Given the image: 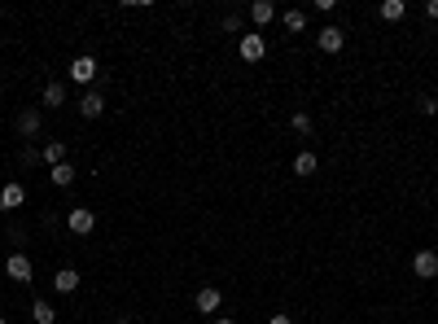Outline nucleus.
<instances>
[{"mask_svg": "<svg viewBox=\"0 0 438 324\" xmlns=\"http://www.w3.org/2000/svg\"><path fill=\"white\" fill-rule=\"evenodd\" d=\"M0 324H9V320H5V316H0Z\"/></svg>", "mask_w": 438, "mask_h": 324, "instance_id": "nucleus-27", "label": "nucleus"}, {"mask_svg": "<svg viewBox=\"0 0 438 324\" xmlns=\"http://www.w3.org/2000/svg\"><path fill=\"white\" fill-rule=\"evenodd\" d=\"M281 13H277V5H272V0H254L250 5V22H254V31L258 27H268V22H277Z\"/></svg>", "mask_w": 438, "mask_h": 324, "instance_id": "nucleus-10", "label": "nucleus"}, {"mask_svg": "<svg viewBox=\"0 0 438 324\" xmlns=\"http://www.w3.org/2000/svg\"><path fill=\"white\" fill-rule=\"evenodd\" d=\"M289 127H294L298 136H312V115H307V110H294V115H289Z\"/></svg>", "mask_w": 438, "mask_h": 324, "instance_id": "nucleus-20", "label": "nucleus"}, {"mask_svg": "<svg viewBox=\"0 0 438 324\" xmlns=\"http://www.w3.org/2000/svg\"><path fill=\"white\" fill-rule=\"evenodd\" d=\"M412 272H416L421 281H434L438 277V254L434 250H416L412 254Z\"/></svg>", "mask_w": 438, "mask_h": 324, "instance_id": "nucleus-9", "label": "nucleus"}, {"mask_svg": "<svg viewBox=\"0 0 438 324\" xmlns=\"http://www.w3.org/2000/svg\"><path fill=\"white\" fill-rule=\"evenodd\" d=\"M53 289H57V294H75V289H79V272L75 267H61L57 277H53Z\"/></svg>", "mask_w": 438, "mask_h": 324, "instance_id": "nucleus-14", "label": "nucleus"}, {"mask_svg": "<svg viewBox=\"0 0 438 324\" xmlns=\"http://www.w3.org/2000/svg\"><path fill=\"white\" fill-rule=\"evenodd\" d=\"M40 105H44V110H61V105H66V84H57V79H53V84H44Z\"/></svg>", "mask_w": 438, "mask_h": 324, "instance_id": "nucleus-13", "label": "nucleus"}, {"mask_svg": "<svg viewBox=\"0 0 438 324\" xmlns=\"http://www.w3.org/2000/svg\"><path fill=\"white\" fill-rule=\"evenodd\" d=\"M66 228H71L75 237H88V233L96 228V210H88V206H75L71 215H66Z\"/></svg>", "mask_w": 438, "mask_h": 324, "instance_id": "nucleus-3", "label": "nucleus"}, {"mask_svg": "<svg viewBox=\"0 0 438 324\" xmlns=\"http://www.w3.org/2000/svg\"><path fill=\"white\" fill-rule=\"evenodd\" d=\"M403 13H408V5H403V0H381V5H377V18H381V22H399Z\"/></svg>", "mask_w": 438, "mask_h": 324, "instance_id": "nucleus-15", "label": "nucleus"}, {"mask_svg": "<svg viewBox=\"0 0 438 324\" xmlns=\"http://www.w3.org/2000/svg\"><path fill=\"white\" fill-rule=\"evenodd\" d=\"M79 115H84V119H101L105 115V96L101 92H84V96H79Z\"/></svg>", "mask_w": 438, "mask_h": 324, "instance_id": "nucleus-12", "label": "nucleus"}, {"mask_svg": "<svg viewBox=\"0 0 438 324\" xmlns=\"http://www.w3.org/2000/svg\"><path fill=\"white\" fill-rule=\"evenodd\" d=\"M224 31H228V36H237V31H241V13H228V18H224Z\"/></svg>", "mask_w": 438, "mask_h": 324, "instance_id": "nucleus-23", "label": "nucleus"}, {"mask_svg": "<svg viewBox=\"0 0 438 324\" xmlns=\"http://www.w3.org/2000/svg\"><path fill=\"white\" fill-rule=\"evenodd\" d=\"M268 324H294L289 316H268Z\"/></svg>", "mask_w": 438, "mask_h": 324, "instance_id": "nucleus-25", "label": "nucleus"}, {"mask_svg": "<svg viewBox=\"0 0 438 324\" xmlns=\"http://www.w3.org/2000/svg\"><path fill=\"white\" fill-rule=\"evenodd\" d=\"M425 18H430V22H438V0H425Z\"/></svg>", "mask_w": 438, "mask_h": 324, "instance_id": "nucleus-24", "label": "nucleus"}, {"mask_svg": "<svg viewBox=\"0 0 438 324\" xmlns=\"http://www.w3.org/2000/svg\"><path fill=\"white\" fill-rule=\"evenodd\" d=\"M115 324H127V320H115Z\"/></svg>", "mask_w": 438, "mask_h": 324, "instance_id": "nucleus-28", "label": "nucleus"}, {"mask_svg": "<svg viewBox=\"0 0 438 324\" xmlns=\"http://www.w3.org/2000/svg\"><path fill=\"white\" fill-rule=\"evenodd\" d=\"M237 53H241V61H263L268 57V40L258 36V31H250V36H241Z\"/></svg>", "mask_w": 438, "mask_h": 324, "instance_id": "nucleus-2", "label": "nucleus"}, {"mask_svg": "<svg viewBox=\"0 0 438 324\" xmlns=\"http://www.w3.org/2000/svg\"><path fill=\"white\" fill-rule=\"evenodd\" d=\"M5 277H9L13 285H31L36 267H31V258H27V254H9V258H5Z\"/></svg>", "mask_w": 438, "mask_h": 324, "instance_id": "nucleus-1", "label": "nucleus"}, {"mask_svg": "<svg viewBox=\"0 0 438 324\" xmlns=\"http://www.w3.org/2000/svg\"><path fill=\"white\" fill-rule=\"evenodd\" d=\"M210 324H237V320H228V316H215V320H210Z\"/></svg>", "mask_w": 438, "mask_h": 324, "instance_id": "nucleus-26", "label": "nucleus"}, {"mask_svg": "<svg viewBox=\"0 0 438 324\" xmlns=\"http://www.w3.org/2000/svg\"><path fill=\"white\" fill-rule=\"evenodd\" d=\"M31 320H36V324H57V311H53V302L36 298V302H31Z\"/></svg>", "mask_w": 438, "mask_h": 324, "instance_id": "nucleus-16", "label": "nucleus"}, {"mask_svg": "<svg viewBox=\"0 0 438 324\" xmlns=\"http://www.w3.org/2000/svg\"><path fill=\"white\" fill-rule=\"evenodd\" d=\"M71 84H92V79H96V57H88V53H79L75 61H71Z\"/></svg>", "mask_w": 438, "mask_h": 324, "instance_id": "nucleus-5", "label": "nucleus"}, {"mask_svg": "<svg viewBox=\"0 0 438 324\" xmlns=\"http://www.w3.org/2000/svg\"><path fill=\"white\" fill-rule=\"evenodd\" d=\"M36 162H40V149H36V145H27V149H22V167H36Z\"/></svg>", "mask_w": 438, "mask_h": 324, "instance_id": "nucleus-22", "label": "nucleus"}, {"mask_svg": "<svg viewBox=\"0 0 438 324\" xmlns=\"http://www.w3.org/2000/svg\"><path fill=\"white\" fill-rule=\"evenodd\" d=\"M27 202V189L18 180H5V189H0V215H9V210H18Z\"/></svg>", "mask_w": 438, "mask_h": 324, "instance_id": "nucleus-7", "label": "nucleus"}, {"mask_svg": "<svg viewBox=\"0 0 438 324\" xmlns=\"http://www.w3.org/2000/svg\"><path fill=\"white\" fill-rule=\"evenodd\" d=\"M48 180H53L57 189H71V184H75V167H71V162H61V167L48 171Z\"/></svg>", "mask_w": 438, "mask_h": 324, "instance_id": "nucleus-17", "label": "nucleus"}, {"mask_svg": "<svg viewBox=\"0 0 438 324\" xmlns=\"http://www.w3.org/2000/svg\"><path fill=\"white\" fill-rule=\"evenodd\" d=\"M40 162H44L48 171H53V167H61V162H66V140H44Z\"/></svg>", "mask_w": 438, "mask_h": 324, "instance_id": "nucleus-11", "label": "nucleus"}, {"mask_svg": "<svg viewBox=\"0 0 438 324\" xmlns=\"http://www.w3.org/2000/svg\"><path fill=\"white\" fill-rule=\"evenodd\" d=\"M316 167H320V158L307 149V154H298L294 158V175H316Z\"/></svg>", "mask_w": 438, "mask_h": 324, "instance_id": "nucleus-19", "label": "nucleus"}, {"mask_svg": "<svg viewBox=\"0 0 438 324\" xmlns=\"http://www.w3.org/2000/svg\"><path fill=\"white\" fill-rule=\"evenodd\" d=\"M342 44H346V31L342 27H320V36H316L320 53H342Z\"/></svg>", "mask_w": 438, "mask_h": 324, "instance_id": "nucleus-6", "label": "nucleus"}, {"mask_svg": "<svg viewBox=\"0 0 438 324\" xmlns=\"http://www.w3.org/2000/svg\"><path fill=\"white\" fill-rule=\"evenodd\" d=\"M40 127H44L40 105H27L22 115H18V136H22V140H36V136H40Z\"/></svg>", "mask_w": 438, "mask_h": 324, "instance_id": "nucleus-4", "label": "nucleus"}, {"mask_svg": "<svg viewBox=\"0 0 438 324\" xmlns=\"http://www.w3.org/2000/svg\"><path fill=\"white\" fill-rule=\"evenodd\" d=\"M416 110H421L425 119H434V115H438V101H434V96H421V101H416Z\"/></svg>", "mask_w": 438, "mask_h": 324, "instance_id": "nucleus-21", "label": "nucleus"}, {"mask_svg": "<svg viewBox=\"0 0 438 324\" xmlns=\"http://www.w3.org/2000/svg\"><path fill=\"white\" fill-rule=\"evenodd\" d=\"M281 22H285V31H294V36H298V31H307V13L302 9H285Z\"/></svg>", "mask_w": 438, "mask_h": 324, "instance_id": "nucleus-18", "label": "nucleus"}, {"mask_svg": "<svg viewBox=\"0 0 438 324\" xmlns=\"http://www.w3.org/2000/svg\"><path fill=\"white\" fill-rule=\"evenodd\" d=\"M193 307H198L202 316H215L219 307H224V294H219L215 285H202V289H198V298H193Z\"/></svg>", "mask_w": 438, "mask_h": 324, "instance_id": "nucleus-8", "label": "nucleus"}]
</instances>
